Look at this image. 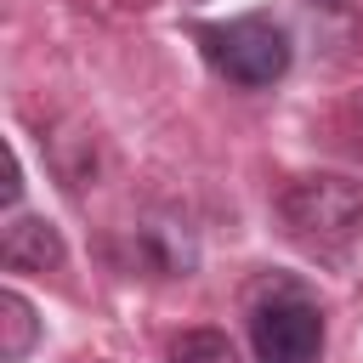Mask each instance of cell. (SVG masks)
Returning a JSON list of instances; mask_svg holds the SVG:
<instances>
[{
    "instance_id": "cell-1",
    "label": "cell",
    "mask_w": 363,
    "mask_h": 363,
    "mask_svg": "<svg viewBox=\"0 0 363 363\" xmlns=\"http://www.w3.org/2000/svg\"><path fill=\"white\" fill-rule=\"evenodd\" d=\"M278 227L312 261H346L363 244V182L340 170H306L278 187Z\"/></svg>"
},
{
    "instance_id": "cell-2",
    "label": "cell",
    "mask_w": 363,
    "mask_h": 363,
    "mask_svg": "<svg viewBox=\"0 0 363 363\" xmlns=\"http://www.w3.org/2000/svg\"><path fill=\"white\" fill-rule=\"evenodd\" d=\"M244 329L255 363H323V306L295 272H255L244 284Z\"/></svg>"
},
{
    "instance_id": "cell-3",
    "label": "cell",
    "mask_w": 363,
    "mask_h": 363,
    "mask_svg": "<svg viewBox=\"0 0 363 363\" xmlns=\"http://www.w3.org/2000/svg\"><path fill=\"white\" fill-rule=\"evenodd\" d=\"M193 45L210 62V74L238 85V91H267L295 62L289 28L267 11H244V17H227V23H193Z\"/></svg>"
},
{
    "instance_id": "cell-4",
    "label": "cell",
    "mask_w": 363,
    "mask_h": 363,
    "mask_svg": "<svg viewBox=\"0 0 363 363\" xmlns=\"http://www.w3.org/2000/svg\"><path fill=\"white\" fill-rule=\"evenodd\" d=\"M113 267L125 278H147V284H164V278H187L199 267V238L187 227L182 210H147L136 216L119 244H113Z\"/></svg>"
},
{
    "instance_id": "cell-5",
    "label": "cell",
    "mask_w": 363,
    "mask_h": 363,
    "mask_svg": "<svg viewBox=\"0 0 363 363\" xmlns=\"http://www.w3.org/2000/svg\"><path fill=\"white\" fill-rule=\"evenodd\" d=\"M62 261H68V244L45 216H28V210L6 216V233H0V267L6 272H62Z\"/></svg>"
},
{
    "instance_id": "cell-6",
    "label": "cell",
    "mask_w": 363,
    "mask_h": 363,
    "mask_svg": "<svg viewBox=\"0 0 363 363\" xmlns=\"http://www.w3.org/2000/svg\"><path fill=\"white\" fill-rule=\"evenodd\" d=\"M45 142H51L57 182H62L74 199H85V182L96 187V170H102V142H96V130H85V125H62V130H51Z\"/></svg>"
},
{
    "instance_id": "cell-7",
    "label": "cell",
    "mask_w": 363,
    "mask_h": 363,
    "mask_svg": "<svg viewBox=\"0 0 363 363\" xmlns=\"http://www.w3.org/2000/svg\"><path fill=\"white\" fill-rule=\"evenodd\" d=\"M34 346H40V312L23 289H6L0 295V363H23Z\"/></svg>"
},
{
    "instance_id": "cell-8",
    "label": "cell",
    "mask_w": 363,
    "mask_h": 363,
    "mask_svg": "<svg viewBox=\"0 0 363 363\" xmlns=\"http://www.w3.org/2000/svg\"><path fill=\"white\" fill-rule=\"evenodd\" d=\"M164 363H238V346L221 329H182V335H170Z\"/></svg>"
},
{
    "instance_id": "cell-9",
    "label": "cell",
    "mask_w": 363,
    "mask_h": 363,
    "mask_svg": "<svg viewBox=\"0 0 363 363\" xmlns=\"http://www.w3.org/2000/svg\"><path fill=\"white\" fill-rule=\"evenodd\" d=\"M335 142H340L352 159H363V102H352V108L335 119Z\"/></svg>"
},
{
    "instance_id": "cell-10",
    "label": "cell",
    "mask_w": 363,
    "mask_h": 363,
    "mask_svg": "<svg viewBox=\"0 0 363 363\" xmlns=\"http://www.w3.org/2000/svg\"><path fill=\"white\" fill-rule=\"evenodd\" d=\"M301 6H306V11H329V17H352L363 0H301Z\"/></svg>"
},
{
    "instance_id": "cell-11",
    "label": "cell",
    "mask_w": 363,
    "mask_h": 363,
    "mask_svg": "<svg viewBox=\"0 0 363 363\" xmlns=\"http://www.w3.org/2000/svg\"><path fill=\"white\" fill-rule=\"evenodd\" d=\"M91 363H102V357H91Z\"/></svg>"
}]
</instances>
